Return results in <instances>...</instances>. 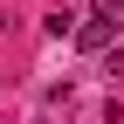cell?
Returning a JSON list of instances; mask_svg holds the SVG:
<instances>
[{
	"label": "cell",
	"instance_id": "6da1fadb",
	"mask_svg": "<svg viewBox=\"0 0 124 124\" xmlns=\"http://www.w3.org/2000/svg\"><path fill=\"white\" fill-rule=\"evenodd\" d=\"M76 48H90V55H103V48H117V14H110V7H97V14H83V28H76Z\"/></svg>",
	"mask_w": 124,
	"mask_h": 124
},
{
	"label": "cell",
	"instance_id": "7a4b0ae2",
	"mask_svg": "<svg viewBox=\"0 0 124 124\" xmlns=\"http://www.w3.org/2000/svg\"><path fill=\"white\" fill-rule=\"evenodd\" d=\"M76 28H83V21H76L69 7H55V14H48V35H76Z\"/></svg>",
	"mask_w": 124,
	"mask_h": 124
},
{
	"label": "cell",
	"instance_id": "3957f363",
	"mask_svg": "<svg viewBox=\"0 0 124 124\" xmlns=\"http://www.w3.org/2000/svg\"><path fill=\"white\" fill-rule=\"evenodd\" d=\"M110 76H124V41H117V48H110Z\"/></svg>",
	"mask_w": 124,
	"mask_h": 124
},
{
	"label": "cell",
	"instance_id": "277c9868",
	"mask_svg": "<svg viewBox=\"0 0 124 124\" xmlns=\"http://www.w3.org/2000/svg\"><path fill=\"white\" fill-rule=\"evenodd\" d=\"M97 7H110V14H117V7H124V0H97Z\"/></svg>",
	"mask_w": 124,
	"mask_h": 124
}]
</instances>
